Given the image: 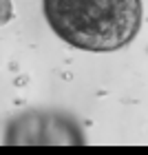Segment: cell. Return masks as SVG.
Segmentation results:
<instances>
[{"label": "cell", "mask_w": 148, "mask_h": 155, "mask_svg": "<svg viewBox=\"0 0 148 155\" xmlns=\"http://www.w3.org/2000/svg\"><path fill=\"white\" fill-rule=\"evenodd\" d=\"M55 36L84 51H117L135 40L142 0H42Z\"/></svg>", "instance_id": "obj_1"}, {"label": "cell", "mask_w": 148, "mask_h": 155, "mask_svg": "<svg viewBox=\"0 0 148 155\" xmlns=\"http://www.w3.org/2000/svg\"><path fill=\"white\" fill-rule=\"evenodd\" d=\"M13 18V5L11 0H0V27L7 25Z\"/></svg>", "instance_id": "obj_2"}]
</instances>
